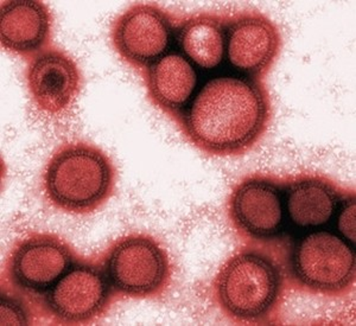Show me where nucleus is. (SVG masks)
<instances>
[{
    "instance_id": "nucleus-1",
    "label": "nucleus",
    "mask_w": 356,
    "mask_h": 326,
    "mask_svg": "<svg viewBox=\"0 0 356 326\" xmlns=\"http://www.w3.org/2000/svg\"><path fill=\"white\" fill-rule=\"evenodd\" d=\"M271 121V95L265 82L235 73L204 82L176 124L206 156L233 158L259 145Z\"/></svg>"
},
{
    "instance_id": "nucleus-2",
    "label": "nucleus",
    "mask_w": 356,
    "mask_h": 326,
    "mask_svg": "<svg viewBox=\"0 0 356 326\" xmlns=\"http://www.w3.org/2000/svg\"><path fill=\"white\" fill-rule=\"evenodd\" d=\"M288 246L243 243L220 266L211 298L229 322L241 325L280 324L290 290Z\"/></svg>"
},
{
    "instance_id": "nucleus-3",
    "label": "nucleus",
    "mask_w": 356,
    "mask_h": 326,
    "mask_svg": "<svg viewBox=\"0 0 356 326\" xmlns=\"http://www.w3.org/2000/svg\"><path fill=\"white\" fill-rule=\"evenodd\" d=\"M118 171L110 156L88 141L58 146L41 176V189L49 206L60 213L88 216L113 197Z\"/></svg>"
},
{
    "instance_id": "nucleus-4",
    "label": "nucleus",
    "mask_w": 356,
    "mask_h": 326,
    "mask_svg": "<svg viewBox=\"0 0 356 326\" xmlns=\"http://www.w3.org/2000/svg\"><path fill=\"white\" fill-rule=\"evenodd\" d=\"M290 290L327 299L348 297L355 290L356 254L339 234L310 230L286 250Z\"/></svg>"
},
{
    "instance_id": "nucleus-5",
    "label": "nucleus",
    "mask_w": 356,
    "mask_h": 326,
    "mask_svg": "<svg viewBox=\"0 0 356 326\" xmlns=\"http://www.w3.org/2000/svg\"><path fill=\"white\" fill-rule=\"evenodd\" d=\"M95 260L118 300H159L174 280L170 254L150 234L131 233L115 238Z\"/></svg>"
},
{
    "instance_id": "nucleus-6",
    "label": "nucleus",
    "mask_w": 356,
    "mask_h": 326,
    "mask_svg": "<svg viewBox=\"0 0 356 326\" xmlns=\"http://www.w3.org/2000/svg\"><path fill=\"white\" fill-rule=\"evenodd\" d=\"M227 218L243 243L282 242L280 235L288 221L284 177L264 172L243 176L227 199Z\"/></svg>"
},
{
    "instance_id": "nucleus-7",
    "label": "nucleus",
    "mask_w": 356,
    "mask_h": 326,
    "mask_svg": "<svg viewBox=\"0 0 356 326\" xmlns=\"http://www.w3.org/2000/svg\"><path fill=\"white\" fill-rule=\"evenodd\" d=\"M80 259L72 245L57 234H26L10 250L3 270V285L29 297H44Z\"/></svg>"
},
{
    "instance_id": "nucleus-8",
    "label": "nucleus",
    "mask_w": 356,
    "mask_h": 326,
    "mask_svg": "<svg viewBox=\"0 0 356 326\" xmlns=\"http://www.w3.org/2000/svg\"><path fill=\"white\" fill-rule=\"evenodd\" d=\"M117 295L95 258H81L45 294L43 314L61 325H88L108 313Z\"/></svg>"
},
{
    "instance_id": "nucleus-9",
    "label": "nucleus",
    "mask_w": 356,
    "mask_h": 326,
    "mask_svg": "<svg viewBox=\"0 0 356 326\" xmlns=\"http://www.w3.org/2000/svg\"><path fill=\"white\" fill-rule=\"evenodd\" d=\"M179 17L154 3H136L112 22L111 42L126 65L142 73L164 56L176 38Z\"/></svg>"
},
{
    "instance_id": "nucleus-10",
    "label": "nucleus",
    "mask_w": 356,
    "mask_h": 326,
    "mask_svg": "<svg viewBox=\"0 0 356 326\" xmlns=\"http://www.w3.org/2000/svg\"><path fill=\"white\" fill-rule=\"evenodd\" d=\"M226 58L235 73L264 81L278 60L283 37L265 13L245 10L225 15Z\"/></svg>"
},
{
    "instance_id": "nucleus-11",
    "label": "nucleus",
    "mask_w": 356,
    "mask_h": 326,
    "mask_svg": "<svg viewBox=\"0 0 356 326\" xmlns=\"http://www.w3.org/2000/svg\"><path fill=\"white\" fill-rule=\"evenodd\" d=\"M25 82L38 112L62 117L76 104L83 85L76 60L63 49L50 45L28 60Z\"/></svg>"
},
{
    "instance_id": "nucleus-12",
    "label": "nucleus",
    "mask_w": 356,
    "mask_h": 326,
    "mask_svg": "<svg viewBox=\"0 0 356 326\" xmlns=\"http://www.w3.org/2000/svg\"><path fill=\"white\" fill-rule=\"evenodd\" d=\"M284 181L286 218L298 229L328 226L344 198L354 191L323 173L288 174Z\"/></svg>"
},
{
    "instance_id": "nucleus-13",
    "label": "nucleus",
    "mask_w": 356,
    "mask_h": 326,
    "mask_svg": "<svg viewBox=\"0 0 356 326\" xmlns=\"http://www.w3.org/2000/svg\"><path fill=\"white\" fill-rule=\"evenodd\" d=\"M140 74L151 104L177 122L197 93L195 65L182 53L168 51Z\"/></svg>"
},
{
    "instance_id": "nucleus-14",
    "label": "nucleus",
    "mask_w": 356,
    "mask_h": 326,
    "mask_svg": "<svg viewBox=\"0 0 356 326\" xmlns=\"http://www.w3.org/2000/svg\"><path fill=\"white\" fill-rule=\"evenodd\" d=\"M53 13L40 0H8L0 8V43L17 56L30 58L51 45Z\"/></svg>"
},
{
    "instance_id": "nucleus-15",
    "label": "nucleus",
    "mask_w": 356,
    "mask_h": 326,
    "mask_svg": "<svg viewBox=\"0 0 356 326\" xmlns=\"http://www.w3.org/2000/svg\"><path fill=\"white\" fill-rule=\"evenodd\" d=\"M179 49L195 67L218 68L226 57L225 13H199L179 17Z\"/></svg>"
},
{
    "instance_id": "nucleus-16",
    "label": "nucleus",
    "mask_w": 356,
    "mask_h": 326,
    "mask_svg": "<svg viewBox=\"0 0 356 326\" xmlns=\"http://www.w3.org/2000/svg\"><path fill=\"white\" fill-rule=\"evenodd\" d=\"M30 297L3 285L1 292V325L5 324H30L31 304Z\"/></svg>"
},
{
    "instance_id": "nucleus-17",
    "label": "nucleus",
    "mask_w": 356,
    "mask_h": 326,
    "mask_svg": "<svg viewBox=\"0 0 356 326\" xmlns=\"http://www.w3.org/2000/svg\"><path fill=\"white\" fill-rule=\"evenodd\" d=\"M355 190L349 193L341 203L340 208L336 213V227L339 235L350 242L352 245L355 243V215H356Z\"/></svg>"
}]
</instances>
